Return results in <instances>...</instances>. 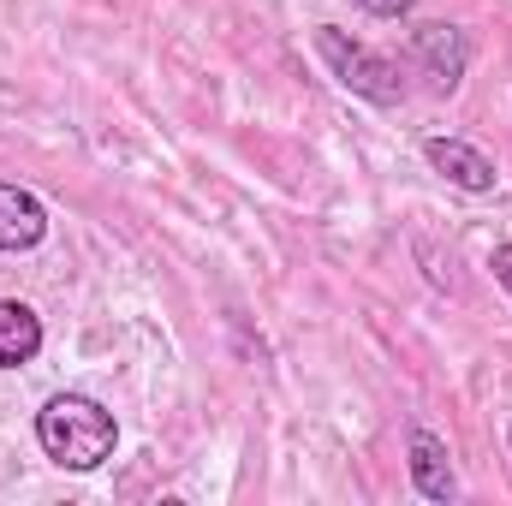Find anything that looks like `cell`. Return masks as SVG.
Listing matches in <instances>:
<instances>
[{"instance_id":"9","label":"cell","mask_w":512,"mask_h":506,"mask_svg":"<svg viewBox=\"0 0 512 506\" xmlns=\"http://www.w3.org/2000/svg\"><path fill=\"white\" fill-rule=\"evenodd\" d=\"M489 268H495V280L512 292V245H495V256H489Z\"/></svg>"},{"instance_id":"2","label":"cell","mask_w":512,"mask_h":506,"mask_svg":"<svg viewBox=\"0 0 512 506\" xmlns=\"http://www.w3.org/2000/svg\"><path fill=\"white\" fill-rule=\"evenodd\" d=\"M316 54H322V66L334 72L340 90H352V96H364V102H376V108H399V102H405L399 66H393L387 54H376V48H364L358 36L322 24V30H316Z\"/></svg>"},{"instance_id":"4","label":"cell","mask_w":512,"mask_h":506,"mask_svg":"<svg viewBox=\"0 0 512 506\" xmlns=\"http://www.w3.org/2000/svg\"><path fill=\"white\" fill-rule=\"evenodd\" d=\"M423 161L447 179V185H459V191H495L501 185V173H495V161L483 155V149H471L465 137H429L423 143Z\"/></svg>"},{"instance_id":"3","label":"cell","mask_w":512,"mask_h":506,"mask_svg":"<svg viewBox=\"0 0 512 506\" xmlns=\"http://www.w3.org/2000/svg\"><path fill=\"white\" fill-rule=\"evenodd\" d=\"M411 60L435 78V90H459L465 66H471V42L459 24H417L411 30Z\"/></svg>"},{"instance_id":"6","label":"cell","mask_w":512,"mask_h":506,"mask_svg":"<svg viewBox=\"0 0 512 506\" xmlns=\"http://www.w3.org/2000/svg\"><path fill=\"white\" fill-rule=\"evenodd\" d=\"M411 483L423 501H453L459 495V477L447 465V441L429 435V429H411Z\"/></svg>"},{"instance_id":"5","label":"cell","mask_w":512,"mask_h":506,"mask_svg":"<svg viewBox=\"0 0 512 506\" xmlns=\"http://www.w3.org/2000/svg\"><path fill=\"white\" fill-rule=\"evenodd\" d=\"M48 239V209L24 191L0 179V251H30Z\"/></svg>"},{"instance_id":"8","label":"cell","mask_w":512,"mask_h":506,"mask_svg":"<svg viewBox=\"0 0 512 506\" xmlns=\"http://www.w3.org/2000/svg\"><path fill=\"white\" fill-rule=\"evenodd\" d=\"M352 6H364L370 18H405V12H411L417 0H352Z\"/></svg>"},{"instance_id":"1","label":"cell","mask_w":512,"mask_h":506,"mask_svg":"<svg viewBox=\"0 0 512 506\" xmlns=\"http://www.w3.org/2000/svg\"><path fill=\"white\" fill-rule=\"evenodd\" d=\"M36 441L60 471H96L114 459L120 447V423L108 405H96L90 393H54L36 411Z\"/></svg>"},{"instance_id":"7","label":"cell","mask_w":512,"mask_h":506,"mask_svg":"<svg viewBox=\"0 0 512 506\" xmlns=\"http://www.w3.org/2000/svg\"><path fill=\"white\" fill-rule=\"evenodd\" d=\"M42 352V316L18 298H0V370H18Z\"/></svg>"},{"instance_id":"10","label":"cell","mask_w":512,"mask_h":506,"mask_svg":"<svg viewBox=\"0 0 512 506\" xmlns=\"http://www.w3.org/2000/svg\"><path fill=\"white\" fill-rule=\"evenodd\" d=\"M507 441H512V429H507Z\"/></svg>"}]
</instances>
